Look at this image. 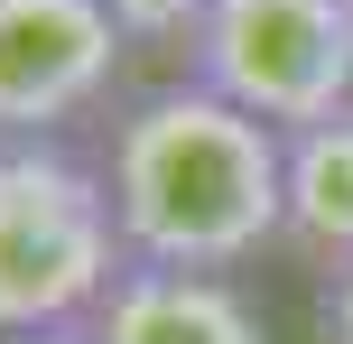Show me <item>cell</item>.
I'll return each mask as SVG.
<instances>
[{
    "mask_svg": "<svg viewBox=\"0 0 353 344\" xmlns=\"http://www.w3.org/2000/svg\"><path fill=\"white\" fill-rule=\"evenodd\" d=\"M103 186L121 252L159 270H242L279 242V130L195 74L112 121Z\"/></svg>",
    "mask_w": 353,
    "mask_h": 344,
    "instance_id": "1",
    "label": "cell"
},
{
    "mask_svg": "<svg viewBox=\"0 0 353 344\" xmlns=\"http://www.w3.org/2000/svg\"><path fill=\"white\" fill-rule=\"evenodd\" d=\"M121 261L103 168L56 140H0V335L84 326Z\"/></svg>",
    "mask_w": 353,
    "mask_h": 344,
    "instance_id": "2",
    "label": "cell"
},
{
    "mask_svg": "<svg viewBox=\"0 0 353 344\" xmlns=\"http://www.w3.org/2000/svg\"><path fill=\"white\" fill-rule=\"evenodd\" d=\"M186 65L270 130L325 121L353 103V0H205Z\"/></svg>",
    "mask_w": 353,
    "mask_h": 344,
    "instance_id": "3",
    "label": "cell"
},
{
    "mask_svg": "<svg viewBox=\"0 0 353 344\" xmlns=\"http://www.w3.org/2000/svg\"><path fill=\"white\" fill-rule=\"evenodd\" d=\"M121 19L103 0H0V140H56L121 74Z\"/></svg>",
    "mask_w": 353,
    "mask_h": 344,
    "instance_id": "4",
    "label": "cell"
},
{
    "mask_svg": "<svg viewBox=\"0 0 353 344\" xmlns=\"http://www.w3.org/2000/svg\"><path fill=\"white\" fill-rule=\"evenodd\" d=\"M84 326L93 344H270L232 270H159V261H121Z\"/></svg>",
    "mask_w": 353,
    "mask_h": 344,
    "instance_id": "5",
    "label": "cell"
},
{
    "mask_svg": "<svg viewBox=\"0 0 353 344\" xmlns=\"http://www.w3.org/2000/svg\"><path fill=\"white\" fill-rule=\"evenodd\" d=\"M279 252H298L316 279L353 261V103L279 130Z\"/></svg>",
    "mask_w": 353,
    "mask_h": 344,
    "instance_id": "6",
    "label": "cell"
},
{
    "mask_svg": "<svg viewBox=\"0 0 353 344\" xmlns=\"http://www.w3.org/2000/svg\"><path fill=\"white\" fill-rule=\"evenodd\" d=\"M103 10L121 19L130 47H176V56H186V37H195V19H205V0H103Z\"/></svg>",
    "mask_w": 353,
    "mask_h": 344,
    "instance_id": "7",
    "label": "cell"
},
{
    "mask_svg": "<svg viewBox=\"0 0 353 344\" xmlns=\"http://www.w3.org/2000/svg\"><path fill=\"white\" fill-rule=\"evenodd\" d=\"M316 326H325V344H353V261L316 279Z\"/></svg>",
    "mask_w": 353,
    "mask_h": 344,
    "instance_id": "8",
    "label": "cell"
},
{
    "mask_svg": "<svg viewBox=\"0 0 353 344\" xmlns=\"http://www.w3.org/2000/svg\"><path fill=\"white\" fill-rule=\"evenodd\" d=\"M0 344H93V326H28V335H0Z\"/></svg>",
    "mask_w": 353,
    "mask_h": 344,
    "instance_id": "9",
    "label": "cell"
}]
</instances>
